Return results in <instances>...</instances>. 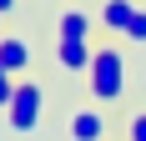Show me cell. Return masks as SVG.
Returning <instances> with one entry per match:
<instances>
[{
  "mask_svg": "<svg viewBox=\"0 0 146 141\" xmlns=\"http://www.w3.org/2000/svg\"><path fill=\"white\" fill-rule=\"evenodd\" d=\"M126 91H131V61H126V41L101 35V41H96V56H91V70H86V96L96 101V106H116Z\"/></svg>",
  "mask_w": 146,
  "mask_h": 141,
  "instance_id": "obj_1",
  "label": "cell"
},
{
  "mask_svg": "<svg viewBox=\"0 0 146 141\" xmlns=\"http://www.w3.org/2000/svg\"><path fill=\"white\" fill-rule=\"evenodd\" d=\"M40 116H45V86L30 81V76H20V81H15L10 106H5V121H10L15 136H30V131L40 126Z\"/></svg>",
  "mask_w": 146,
  "mask_h": 141,
  "instance_id": "obj_2",
  "label": "cell"
},
{
  "mask_svg": "<svg viewBox=\"0 0 146 141\" xmlns=\"http://www.w3.org/2000/svg\"><path fill=\"white\" fill-rule=\"evenodd\" d=\"M60 131H66V141H111L106 106H96V101H76L71 111H66V121H60Z\"/></svg>",
  "mask_w": 146,
  "mask_h": 141,
  "instance_id": "obj_3",
  "label": "cell"
},
{
  "mask_svg": "<svg viewBox=\"0 0 146 141\" xmlns=\"http://www.w3.org/2000/svg\"><path fill=\"white\" fill-rule=\"evenodd\" d=\"M136 15H141V0H101V5H96L101 30L116 35V41H126V30L136 25Z\"/></svg>",
  "mask_w": 146,
  "mask_h": 141,
  "instance_id": "obj_4",
  "label": "cell"
},
{
  "mask_svg": "<svg viewBox=\"0 0 146 141\" xmlns=\"http://www.w3.org/2000/svg\"><path fill=\"white\" fill-rule=\"evenodd\" d=\"M96 30H101V20L86 5H66L56 15V41H96Z\"/></svg>",
  "mask_w": 146,
  "mask_h": 141,
  "instance_id": "obj_5",
  "label": "cell"
},
{
  "mask_svg": "<svg viewBox=\"0 0 146 141\" xmlns=\"http://www.w3.org/2000/svg\"><path fill=\"white\" fill-rule=\"evenodd\" d=\"M91 56H96V41H56V70H66V76L86 81Z\"/></svg>",
  "mask_w": 146,
  "mask_h": 141,
  "instance_id": "obj_6",
  "label": "cell"
},
{
  "mask_svg": "<svg viewBox=\"0 0 146 141\" xmlns=\"http://www.w3.org/2000/svg\"><path fill=\"white\" fill-rule=\"evenodd\" d=\"M30 61H35L30 41H25V35H10V30H5V35H0V66L10 70L15 81H20V76H30Z\"/></svg>",
  "mask_w": 146,
  "mask_h": 141,
  "instance_id": "obj_7",
  "label": "cell"
},
{
  "mask_svg": "<svg viewBox=\"0 0 146 141\" xmlns=\"http://www.w3.org/2000/svg\"><path fill=\"white\" fill-rule=\"evenodd\" d=\"M126 141H146V111H131V116H126Z\"/></svg>",
  "mask_w": 146,
  "mask_h": 141,
  "instance_id": "obj_8",
  "label": "cell"
},
{
  "mask_svg": "<svg viewBox=\"0 0 146 141\" xmlns=\"http://www.w3.org/2000/svg\"><path fill=\"white\" fill-rule=\"evenodd\" d=\"M10 96H15V76H10L5 66H0V111L10 106Z\"/></svg>",
  "mask_w": 146,
  "mask_h": 141,
  "instance_id": "obj_9",
  "label": "cell"
},
{
  "mask_svg": "<svg viewBox=\"0 0 146 141\" xmlns=\"http://www.w3.org/2000/svg\"><path fill=\"white\" fill-rule=\"evenodd\" d=\"M15 5H20V0H0V15H15Z\"/></svg>",
  "mask_w": 146,
  "mask_h": 141,
  "instance_id": "obj_10",
  "label": "cell"
},
{
  "mask_svg": "<svg viewBox=\"0 0 146 141\" xmlns=\"http://www.w3.org/2000/svg\"><path fill=\"white\" fill-rule=\"evenodd\" d=\"M0 35H5V30H0Z\"/></svg>",
  "mask_w": 146,
  "mask_h": 141,
  "instance_id": "obj_11",
  "label": "cell"
}]
</instances>
